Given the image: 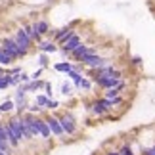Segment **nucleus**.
<instances>
[{
	"label": "nucleus",
	"instance_id": "f257e3e1",
	"mask_svg": "<svg viewBox=\"0 0 155 155\" xmlns=\"http://www.w3.org/2000/svg\"><path fill=\"white\" fill-rule=\"evenodd\" d=\"M61 123V127L65 130V136H77L79 134V123H77L75 115L71 111H54Z\"/></svg>",
	"mask_w": 155,
	"mask_h": 155
},
{
	"label": "nucleus",
	"instance_id": "4be33fe9",
	"mask_svg": "<svg viewBox=\"0 0 155 155\" xmlns=\"http://www.w3.org/2000/svg\"><path fill=\"white\" fill-rule=\"evenodd\" d=\"M58 107H59V102H58V100H50V102H48V105H46V111H58Z\"/></svg>",
	"mask_w": 155,
	"mask_h": 155
},
{
	"label": "nucleus",
	"instance_id": "b1692460",
	"mask_svg": "<svg viewBox=\"0 0 155 155\" xmlns=\"http://www.w3.org/2000/svg\"><path fill=\"white\" fill-rule=\"evenodd\" d=\"M21 67H19V65H14V67H8V69H6V75H17V73H21Z\"/></svg>",
	"mask_w": 155,
	"mask_h": 155
},
{
	"label": "nucleus",
	"instance_id": "ddd939ff",
	"mask_svg": "<svg viewBox=\"0 0 155 155\" xmlns=\"http://www.w3.org/2000/svg\"><path fill=\"white\" fill-rule=\"evenodd\" d=\"M21 27H23V29H25V33H27V35H29V37H31V38H33V42H37V44H38V42H40V40H42V38H44V37H40V35L37 33V29H35V27H33V23H23V25H21Z\"/></svg>",
	"mask_w": 155,
	"mask_h": 155
},
{
	"label": "nucleus",
	"instance_id": "f8f14e48",
	"mask_svg": "<svg viewBox=\"0 0 155 155\" xmlns=\"http://www.w3.org/2000/svg\"><path fill=\"white\" fill-rule=\"evenodd\" d=\"M15 111V102L14 98H6L4 102H0V113L2 115H10V113Z\"/></svg>",
	"mask_w": 155,
	"mask_h": 155
},
{
	"label": "nucleus",
	"instance_id": "f3484780",
	"mask_svg": "<svg viewBox=\"0 0 155 155\" xmlns=\"http://www.w3.org/2000/svg\"><path fill=\"white\" fill-rule=\"evenodd\" d=\"M92 86H96V84H94V81H92V79H88V77H84V79L81 81V84L77 86V90H84V92H90V90H92Z\"/></svg>",
	"mask_w": 155,
	"mask_h": 155
},
{
	"label": "nucleus",
	"instance_id": "a878e982",
	"mask_svg": "<svg viewBox=\"0 0 155 155\" xmlns=\"http://www.w3.org/2000/svg\"><path fill=\"white\" fill-rule=\"evenodd\" d=\"M19 79H21V82H29V81H33V79H31V75L25 73V71H21V73H19Z\"/></svg>",
	"mask_w": 155,
	"mask_h": 155
},
{
	"label": "nucleus",
	"instance_id": "c85d7f7f",
	"mask_svg": "<svg viewBox=\"0 0 155 155\" xmlns=\"http://www.w3.org/2000/svg\"><path fill=\"white\" fill-rule=\"evenodd\" d=\"M6 69H8V67H4V65L0 63V75H6Z\"/></svg>",
	"mask_w": 155,
	"mask_h": 155
},
{
	"label": "nucleus",
	"instance_id": "9b49d317",
	"mask_svg": "<svg viewBox=\"0 0 155 155\" xmlns=\"http://www.w3.org/2000/svg\"><path fill=\"white\" fill-rule=\"evenodd\" d=\"M73 69H75V63L71 61V59H63V61L54 63V71H58V73H65V75H67L69 71H73Z\"/></svg>",
	"mask_w": 155,
	"mask_h": 155
},
{
	"label": "nucleus",
	"instance_id": "7ed1b4c3",
	"mask_svg": "<svg viewBox=\"0 0 155 155\" xmlns=\"http://www.w3.org/2000/svg\"><path fill=\"white\" fill-rule=\"evenodd\" d=\"M0 44H2L4 48L12 54V58H14L15 61H17V59H23V58L29 54V52H25V50H21V46L15 42L14 37H6V38H2V42H0Z\"/></svg>",
	"mask_w": 155,
	"mask_h": 155
},
{
	"label": "nucleus",
	"instance_id": "f03ea898",
	"mask_svg": "<svg viewBox=\"0 0 155 155\" xmlns=\"http://www.w3.org/2000/svg\"><path fill=\"white\" fill-rule=\"evenodd\" d=\"M81 63L84 65L86 69H98V67H104V65L111 63L109 58H104L102 54H84L81 58Z\"/></svg>",
	"mask_w": 155,
	"mask_h": 155
},
{
	"label": "nucleus",
	"instance_id": "5701e85b",
	"mask_svg": "<svg viewBox=\"0 0 155 155\" xmlns=\"http://www.w3.org/2000/svg\"><path fill=\"white\" fill-rule=\"evenodd\" d=\"M21 84V79H19V73L17 75H10V86H14V88H17Z\"/></svg>",
	"mask_w": 155,
	"mask_h": 155
},
{
	"label": "nucleus",
	"instance_id": "4468645a",
	"mask_svg": "<svg viewBox=\"0 0 155 155\" xmlns=\"http://www.w3.org/2000/svg\"><path fill=\"white\" fill-rule=\"evenodd\" d=\"M14 61H15V59L12 58V54H10L8 50H6L2 44H0V63H2L4 67H10V65L14 63Z\"/></svg>",
	"mask_w": 155,
	"mask_h": 155
},
{
	"label": "nucleus",
	"instance_id": "6ab92c4d",
	"mask_svg": "<svg viewBox=\"0 0 155 155\" xmlns=\"http://www.w3.org/2000/svg\"><path fill=\"white\" fill-rule=\"evenodd\" d=\"M37 61H38V67H48V65H50V61H48V54H44V52H40L38 54V59H37Z\"/></svg>",
	"mask_w": 155,
	"mask_h": 155
},
{
	"label": "nucleus",
	"instance_id": "2eb2a0df",
	"mask_svg": "<svg viewBox=\"0 0 155 155\" xmlns=\"http://www.w3.org/2000/svg\"><path fill=\"white\" fill-rule=\"evenodd\" d=\"M75 90H77V88H75V84H71V82H67V81H65V82H61V88H59V92H61L65 98H71V96L75 94Z\"/></svg>",
	"mask_w": 155,
	"mask_h": 155
},
{
	"label": "nucleus",
	"instance_id": "393cba45",
	"mask_svg": "<svg viewBox=\"0 0 155 155\" xmlns=\"http://www.w3.org/2000/svg\"><path fill=\"white\" fill-rule=\"evenodd\" d=\"M42 73H44V67H38L37 71H35V73H31V79H33V81H37V79H40V77H42Z\"/></svg>",
	"mask_w": 155,
	"mask_h": 155
},
{
	"label": "nucleus",
	"instance_id": "dca6fc26",
	"mask_svg": "<svg viewBox=\"0 0 155 155\" xmlns=\"http://www.w3.org/2000/svg\"><path fill=\"white\" fill-rule=\"evenodd\" d=\"M119 151H121V155H140V153H136V151H134L132 144H130V142H127V140H124L123 144L119 146Z\"/></svg>",
	"mask_w": 155,
	"mask_h": 155
},
{
	"label": "nucleus",
	"instance_id": "412c9836",
	"mask_svg": "<svg viewBox=\"0 0 155 155\" xmlns=\"http://www.w3.org/2000/svg\"><path fill=\"white\" fill-rule=\"evenodd\" d=\"M44 94L48 96L50 100L54 98V86H52V82L50 81H46V84H44Z\"/></svg>",
	"mask_w": 155,
	"mask_h": 155
},
{
	"label": "nucleus",
	"instance_id": "0eeeda50",
	"mask_svg": "<svg viewBox=\"0 0 155 155\" xmlns=\"http://www.w3.org/2000/svg\"><path fill=\"white\" fill-rule=\"evenodd\" d=\"M90 113L94 117H98V119H104L105 115H109V109H107V107L104 105V100L102 98H94L92 100V107H90Z\"/></svg>",
	"mask_w": 155,
	"mask_h": 155
},
{
	"label": "nucleus",
	"instance_id": "cd10ccee",
	"mask_svg": "<svg viewBox=\"0 0 155 155\" xmlns=\"http://www.w3.org/2000/svg\"><path fill=\"white\" fill-rule=\"evenodd\" d=\"M102 155H121V151L119 150H105Z\"/></svg>",
	"mask_w": 155,
	"mask_h": 155
},
{
	"label": "nucleus",
	"instance_id": "6e6552de",
	"mask_svg": "<svg viewBox=\"0 0 155 155\" xmlns=\"http://www.w3.org/2000/svg\"><path fill=\"white\" fill-rule=\"evenodd\" d=\"M37 50H38V52H44V54H56V52H59V44H58L54 38H48V40L42 38V40L37 44Z\"/></svg>",
	"mask_w": 155,
	"mask_h": 155
},
{
	"label": "nucleus",
	"instance_id": "39448f33",
	"mask_svg": "<svg viewBox=\"0 0 155 155\" xmlns=\"http://www.w3.org/2000/svg\"><path fill=\"white\" fill-rule=\"evenodd\" d=\"M14 38H15V42L21 46V50H25V52H31L35 48V42H33V38L29 37V35L25 33V29L19 27L17 31L14 33Z\"/></svg>",
	"mask_w": 155,
	"mask_h": 155
},
{
	"label": "nucleus",
	"instance_id": "aec40b11",
	"mask_svg": "<svg viewBox=\"0 0 155 155\" xmlns=\"http://www.w3.org/2000/svg\"><path fill=\"white\" fill-rule=\"evenodd\" d=\"M10 88V75H0V90Z\"/></svg>",
	"mask_w": 155,
	"mask_h": 155
},
{
	"label": "nucleus",
	"instance_id": "20e7f679",
	"mask_svg": "<svg viewBox=\"0 0 155 155\" xmlns=\"http://www.w3.org/2000/svg\"><path fill=\"white\" fill-rule=\"evenodd\" d=\"M44 119H46V123H48V127H50V130H52V134L56 136V138L63 140V138H65V130H63V127H61V123H59V119H58L56 113L46 111V113H44Z\"/></svg>",
	"mask_w": 155,
	"mask_h": 155
},
{
	"label": "nucleus",
	"instance_id": "423d86ee",
	"mask_svg": "<svg viewBox=\"0 0 155 155\" xmlns=\"http://www.w3.org/2000/svg\"><path fill=\"white\" fill-rule=\"evenodd\" d=\"M82 44V37L81 35H73V37H71L67 42H65L63 46H59V54H63V56H67V58H71V52H73L77 46H81Z\"/></svg>",
	"mask_w": 155,
	"mask_h": 155
},
{
	"label": "nucleus",
	"instance_id": "bb28decb",
	"mask_svg": "<svg viewBox=\"0 0 155 155\" xmlns=\"http://www.w3.org/2000/svg\"><path fill=\"white\" fill-rule=\"evenodd\" d=\"M130 63H132V65H136V67H138V65H142V58H140V56H134L132 59H130Z\"/></svg>",
	"mask_w": 155,
	"mask_h": 155
},
{
	"label": "nucleus",
	"instance_id": "1a4fd4ad",
	"mask_svg": "<svg viewBox=\"0 0 155 155\" xmlns=\"http://www.w3.org/2000/svg\"><path fill=\"white\" fill-rule=\"evenodd\" d=\"M33 27L37 29V33L40 35V37H48V38H50L52 29H50V23L46 21V19H37V21H33Z\"/></svg>",
	"mask_w": 155,
	"mask_h": 155
},
{
	"label": "nucleus",
	"instance_id": "a211bd4d",
	"mask_svg": "<svg viewBox=\"0 0 155 155\" xmlns=\"http://www.w3.org/2000/svg\"><path fill=\"white\" fill-rule=\"evenodd\" d=\"M48 102H50V98L46 96L44 92H38L37 96H35V104L40 105V107H46V105H48Z\"/></svg>",
	"mask_w": 155,
	"mask_h": 155
},
{
	"label": "nucleus",
	"instance_id": "9d476101",
	"mask_svg": "<svg viewBox=\"0 0 155 155\" xmlns=\"http://www.w3.org/2000/svg\"><path fill=\"white\" fill-rule=\"evenodd\" d=\"M40 140H44V142H50L52 140V130H50V127H48V123H46V119H44V115H40Z\"/></svg>",
	"mask_w": 155,
	"mask_h": 155
}]
</instances>
